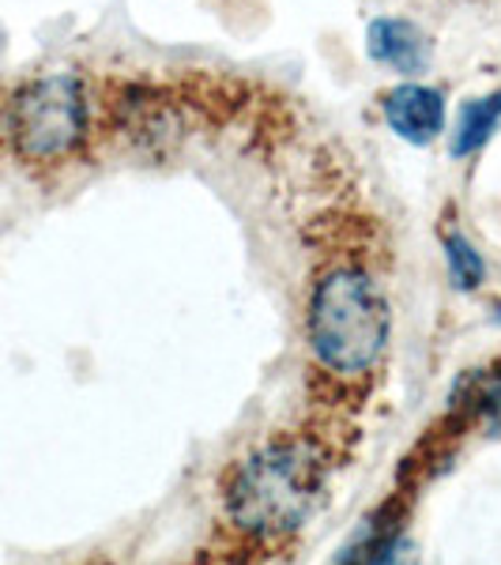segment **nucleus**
<instances>
[{"label":"nucleus","mask_w":501,"mask_h":565,"mask_svg":"<svg viewBox=\"0 0 501 565\" xmlns=\"http://www.w3.org/2000/svg\"><path fill=\"white\" fill-rule=\"evenodd\" d=\"M381 117L396 140L412 143V148H430L434 140L445 136L449 98L441 87H430L423 79H404L381 95Z\"/></svg>","instance_id":"nucleus-4"},{"label":"nucleus","mask_w":501,"mask_h":565,"mask_svg":"<svg viewBox=\"0 0 501 565\" xmlns=\"http://www.w3.org/2000/svg\"><path fill=\"white\" fill-rule=\"evenodd\" d=\"M441 264H445V279L457 295H476L482 282L490 279V264L482 257V249L460 226H445L441 234Z\"/></svg>","instance_id":"nucleus-9"},{"label":"nucleus","mask_w":501,"mask_h":565,"mask_svg":"<svg viewBox=\"0 0 501 565\" xmlns=\"http://www.w3.org/2000/svg\"><path fill=\"white\" fill-rule=\"evenodd\" d=\"M4 136L31 167H61L90 140V90L79 72H45L15 90Z\"/></svg>","instance_id":"nucleus-3"},{"label":"nucleus","mask_w":501,"mask_h":565,"mask_svg":"<svg viewBox=\"0 0 501 565\" xmlns=\"http://www.w3.org/2000/svg\"><path fill=\"white\" fill-rule=\"evenodd\" d=\"M449 415H463L490 437L501 434V362L463 373L449 396Z\"/></svg>","instance_id":"nucleus-7"},{"label":"nucleus","mask_w":501,"mask_h":565,"mask_svg":"<svg viewBox=\"0 0 501 565\" xmlns=\"http://www.w3.org/2000/svg\"><path fill=\"white\" fill-rule=\"evenodd\" d=\"M366 53L373 65L393 68L404 79H418L434 65V39L415 20L377 15L366 26Z\"/></svg>","instance_id":"nucleus-6"},{"label":"nucleus","mask_w":501,"mask_h":565,"mask_svg":"<svg viewBox=\"0 0 501 565\" xmlns=\"http://www.w3.org/2000/svg\"><path fill=\"white\" fill-rule=\"evenodd\" d=\"M501 129V90L490 95L468 98L457 114V125L449 132V154L452 159H471L494 140V132Z\"/></svg>","instance_id":"nucleus-8"},{"label":"nucleus","mask_w":501,"mask_h":565,"mask_svg":"<svg viewBox=\"0 0 501 565\" xmlns=\"http://www.w3.org/2000/svg\"><path fill=\"white\" fill-rule=\"evenodd\" d=\"M328 457L306 434L253 445L223 487V521L238 540L271 546L302 535L328 498Z\"/></svg>","instance_id":"nucleus-1"},{"label":"nucleus","mask_w":501,"mask_h":565,"mask_svg":"<svg viewBox=\"0 0 501 565\" xmlns=\"http://www.w3.org/2000/svg\"><path fill=\"white\" fill-rule=\"evenodd\" d=\"M393 302L366 264H324L306 295V348L313 366L354 385L373 377L393 348Z\"/></svg>","instance_id":"nucleus-2"},{"label":"nucleus","mask_w":501,"mask_h":565,"mask_svg":"<svg viewBox=\"0 0 501 565\" xmlns=\"http://www.w3.org/2000/svg\"><path fill=\"white\" fill-rule=\"evenodd\" d=\"M490 321H494V324H498V328H501V302H498V306H494V313H490Z\"/></svg>","instance_id":"nucleus-10"},{"label":"nucleus","mask_w":501,"mask_h":565,"mask_svg":"<svg viewBox=\"0 0 501 565\" xmlns=\"http://www.w3.org/2000/svg\"><path fill=\"white\" fill-rule=\"evenodd\" d=\"M332 565H415V543L412 532H407V516L396 505H377L343 540Z\"/></svg>","instance_id":"nucleus-5"}]
</instances>
